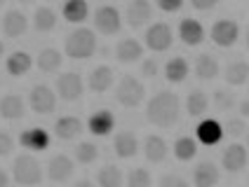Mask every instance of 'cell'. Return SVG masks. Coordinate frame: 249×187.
<instances>
[{
  "label": "cell",
  "instance_id": "6da1fadb",
  "mask_svg": "<svg viewBox=\"0 0 249 187\" xmlns=\"http://www.w3.org/2000/svg\"><path fill=\"white\" fill-rule=\"evenodd\" d=\"M181 115V98L174 92H158L146 103V120L158 129H172Z\"/></svg>",
  "mask_w": 249,
  "mask_h": 187
},
{
  "label": "cell",
  "instance_id": "7a4b0ae2",
  "mask_svg": "<svg viewBox=\"0 0 249 187\" xmlns=\"http://www.w3.org/2000/svg\"><path fill=\"white\" fill-rule=\"evenodd\" d=\"M64 52L69 59H75V61L92 59L97 54V33L92 28H75L64 42Z\"/></svg>",
  "mask_w": 249,
  "mask_h": 187
},
{
  "label": "cell",
  "instance_id": "3957f363",
  "mask_svg": "<svg viewBox=\"0 0 249 187\" xmlns=\"http://www.w3.org/2000/svg\"><path fill=\"white\" fill-rule=\"evenodd\" d=\"M14 183L24 187H36L42 183V164L31 155H19L12 164Z\"/></svg>",
  "mask_w": 249,
  "mask_h": 187
},
{
  "label": "cell",
  "instance_id": "277c9868",
  "mask_svg": "<svg viewBox=\"0 0 249 187\" xmlns=\"http://www.w3.org/2000/svg\"><path fill=\"white\" fill-rule=\"evenodd\" d=\"M143 96H146V87L134 75H124L115 87V101L124 108H139L143 103Z\"/></svg>",
  "mask_w": 249,
  "mask_h": 187
},
{
  "label": "cell",
  "instance_id": "5b68a950",
  "mask_svg": "<svg viewBox=\"0 0 249 187\" xmlns=\"http://www.w3.org/2000/svg\"><path fill=\"white\" fill-rule=\"evenodd\" d=\"M94 28L101 35H115L123 28V14L115 5H99L94 10Z\"/></svg>",
  "mask_w": 249,
  "mask_h": 187
},
{
  "label": "cell",
  "instance_id": "8992f818",
  "mask_svg": "<svg viewBox=\"0 0 249 187\" xmlns=\"http://www.w3.org/2000/svg\"><path fill=\"white\" fill-rule=\"evenodd\" d=\"M143 42L151 52H167L174 42V31L169 24L165 21H158V24H151L146 35H143Z\"/></svg>",
  "mask_w": 249,
  "mask_h": 187
},
{
  "label": "cell",
  "instance_id": "52a82bcc",
  "mask_svg": "<svg viewBox=\"0 0 249 187\" xmlns=\"http://www.w3.org/2000/svg\"><path fill=\"white\" fill-rule=\"evenodd\" d=\"M85 92V82L80 78V73H64L56 78V96L66 103H75L80 101V96Z\"/></svg>",
  "mask_w": 249,
  "mask_h": 187
},
{
  "label": "cell",
  "instance_id": "ba28073f",
  "mask_svg": "<svg viewBox=\"0 0 249 187\" xmlns=\"http://www.w3.org/2000/svg\"><path fill=\"white\" fill-rule=\"evenodd\" d=\"M28 106L36 115H50L56 108V94L47 84H36L28 94Z\"/></svg>",
  "mask_w": 249,
  "mask_h": 187
},
{
  "label": "cell",
  "instance_id": "9c48e42d",
  "mask_svg": "<svg viewBox=\"0 0 249 187\" xmlns=\"http://www.w3.org/2000/svg\"><path fill=\"white\" fill-rule=\"evenodd\" d=\"M209 38L219 47H233L237 42V38H240V26L233 19H219L212 26V31H209Z\"/></svg>",
  "mask_w": 249,
  "mask_h": 187
},
{
  "label": "cell",
  "instance_id": "30bf717a",
  "mask_svg": "<svg viewBox=\"0 0 249 187\" xmlns=\"http://www.w3.org/2000/svg\"><path fill=\"white\" fill-rule=\"evenodd\" d=\"M247 159H249L247 147L240 145V143H231L221 155V166L228 173H240L247 166Z\"/></svg>",
  "mask_w": 249,
  "mask_h": 187
},
{
  "label": "cell",
  "instance_id": "8fae6325",
  "mask_svg": "<svg viewBox=\"0 0 249 187\" xmlns=\"http://www.w3.org/2000/svg\"><path fill=\"white\" fill-rule=\"evenodd\" d=\"M153 19V5L148 0H132L124 7V21L132 28H141Z\"/></svg>",
  "mask_w": 249,
  "mask_h": 187
},
{
  "label": "cell",
  "instance_id": "7c38bea8",
  "mask_svg": "<svg viewBox=\"0 0 249 187\" xmlns=\"http://www.w3.org/2000/svg\"><path fill=\"white\" fill-rule=\"evenodd\" d=\"M75 173V164L66 155H54L47 164V178L52 183H69Z\"/></svg>",
  "mask_w": 249,
  "mask_h": 187
},
{
  "label": "cell",
  "instance_id": "4fadbf2b",
  "mask_svg": "<svg viewBox=\"0 0 249 187\" xmlns=\"http://www.w3.org/2000/svg\"><path fill=\"white\" fill-rule=\"evenodd\" d=\"M26 31H28V19L21 10H7V12H5V19H2V33H5L10 40L21 38Z\"/></svg>",
  "mask_w": 249,
  "mask_h": 187
},
{
  "label": "cell",
  "instance_id": "5bb4252c",
  "mask_svg": "<svg viewBox=\"0 0 249 187\" xmlns=\"http://www.w3.org/2000/svg\"><path fill=\"white\" fill-rule=\"evenodd\" d=\"M26 115V103L19 94H5L0 98V117L7 122H17Z\"/></svg>",
  "mask_w": 249,
  "mask_h": 187
},
{
  "label": "cell",
  "instance_id": "9a60e30c",
  "mask_svg": "<svg viewBox=\"0 0 249 187\" xmlns=\"http://www.w3.org/2000/svg\"><path fill=\"white\" fill-rule=\"evenodd\" d=\"M19 145L24 150H31V152H42L50 147V134L42 129V126H33V129H26L19 136Z\"/></svg>",
  "mask_w": 249,
  "mask_h": 187
},
{
  "label": "cell",
  "instance_id": "2e32d148",
  "mask_svg": "<svg viewBox=\"0 0 249 187\" xmlns=\"http://www.w3.org/2000/svg\"><path fill=\"white\" fill-rule=\"evenodd\" d=\"M221 178V171L214 161H200L193 169V185L195 187H216Z\"/></svg>",
  "mask_w": 249,
  "mask_h": 187
},
{
  "label": "cell",
  "instance_id": "e0dca14e",
  "mask_svg": "<svg viewBox=\"0 0 249 187\" xmlns=\"http://www.w3.org/2000/svg\"><path fill=\"white\" fill-rule=\"evenodd\" d=\"M113 82H115V70L111 66H97L92 73H89V78H87V87L92 89V92L97 94H104L108 92L113 87Z\"/></svg>",
  "mask_w": 249,
  "mask_h": 187
},
{
  "label": "cell",
  "instance_id": "ac0fdd59",
  "mask_svg": "<svg viewBox=\"0 0 249 187\" xmlns=\"http://www.w3.org/2000/svg\"><path fill=\"white\" fill-rule=\"evenodd\" d=\"M87 129H89V134L92 136H108L115 129V115H113L111 110H97V112H92V117L87 120Z\"/></svg>",
  "mask_w": 249,
  "mask_h": 187
},
{
  "label": "cell",
  "instance_id": "d6986e66",
  "mask_svg": "<svg viewBox=\"0 0 249 187\" xmlns=\"http://www.w3.org/2000/svg\"><path fill=\"white\" fill-rule=\"evenodd\" d=\"M179 38L188 47H197L205 42V26L197 19H183L179 24Z\"/></svg>",
  "mask_w": 249,
  "mask_h": 187
},
{
  "label": "cell",
  "instance_id": "ffe728a7",
  "mask_svg": "<svg viewBox=\"0 0 249 187\" xmlns=\"http://www.w3.org/2000/svg\"><path fill=\"white\" fill-rule=\"evenodd\" d=\"M167 155H169V147H167V140L162 136L158 134L146 136V140H143V157L146 159L151 164H160V161L167 159Z\"/></svg>",
  "mask_w": 249,
  "mask_h": 187
},
{
  "label": "cell",
  "instance_id": "44dd1931",
  "mask_svg": "<svg viewBox=\"0 0 249 187\" xmlns=\"http://www.w3.org/2000/svg\"><path fill=\"white\" fill-rule=\"evenodd\" d=\"M83 134V120L75 115H66L59 117L54 124V136L59 140H75L78 136Z\"/></svg>",
  "mask_w": 249,
  "mask_h": 187
},
{
  "label": "cell",
  "instance_id": "7402d4cb",
  "mask_svg": "<svg viewBox=\"0 0 249 187\" xmlns=\"http://www.w3.org/2000/svg\"><path fill=\"white\" fill-rule=\"evenodd\" d=\"M223 134H226V129L216 120H202L197 124V129H195V136H197V140L202 145H216V143H221Z\"/></svg>",
  "mask_w": 249,
  "mask_h": 187
},
{
  "label": "cell",
  "instance_id": "603a6c76",
  "mask_svg": "<svg viewBox=\"0 0 249 187\" xmlns=\"http://www.w3.org/2000/svg\"><path fill=\"white\" fill-rule=\"evenodd\" d=\"M141 56H143V45L134 38H123L115 45V59L120 63H137Z\"/></svg>",
  "mask_w": 249,
  "mask_h": 187
},
{
  "label": "cell",
  "instance_id": "cb8c5ba5",
  "mask_svg": "<svg viewBox=\"0 0 249 187\" xmlns=\"http://www.w3.org/2000/svg\"><path fill=\"white\" fill-rule=\"evenodd\" d=\"M113 150L120 159H132L139 152V138L132 131H120L113 138Z\"/></svg>",
  "mask_w": 249,
  "mask_h": 187
},
{
  "label": "cell",
  "instance_id": "d4e9b609",
  "mask_svg": "<svg viewBox=\"0 0 249 187\" xmlns=\"http://www.w3.org/2000/svg\"><path fill=\"white\" fill-rule=\"evenodd\" d=\"M188 73H191V66L183 56H174L165 63V80L172 82V84H181L188 78Z\"/></svg>",
  "mask_w": 249,
  "mask_h": 187
},
{
  "label": "cell",
  "instance_id": "484cf974",
  "mask_svg": "<svg viewBox=\"0 0 249 187\" xmlns=\"http://www.w3.org/2000/svg\"><path fill=\"white\" fill-rule=\"evenodd\" d=\"M33 66V61H31V54L26 52H12L7 56V61H5V70L12 75V78H21V75H26L28 70Z\"/></svg>",
  "mask_w": 249,
  "mask_h": 187
},
{
  "label": "cell",
  "instance_id": "4316f807",
  "mask_svg": "<svg viewBox=\"0 0 249 187\" xmlns=\"http://www.w3.org/2000/svg\"><path fill=\"white\" fill-rule=\"evenodd\" d=\"M193 70H195V75H197V80H214L221 68H219V61L212 54H200L195 59Z\"/></svg>",
  "mask_w": 249,
  "mask_h": 187
},
{
  "label": "cell",
  "instance_id": "83f0119b",
  "mask_svg": "<svg viewBox=\"0 0 249 187\" xmlns=\"http://www.w3.org/2000/svg\"><path fill=\"white\" fill-rule=\"evenodd\" d=\"M61 14L69 24H83L89 14V5L85 0H69L61 5Z\"/></svg>",
  "mask_w": 249,
  "mask_h": 187
},
{
  "label": "cell",
  "instance_id": "f1b7e54d",
  "mask_svg": "<svg viewBox=\"0 0 249 187\" xmlns=\"http://www.w3.org/2000/svg\"><path fill=\"white\" fill-rule=\"evenodd\" d=\"M36 63H38V68H40L42 73H56L61 68V63H64V56L54 47H45V49H40Z\"/></svg>",
  "mask_w": 249,
  "mask_h": 187
},
{
  "label": "cell",
  "instance_id": "f546056e",
  "mask_svg": "<svg viewBox=\"0 0 249 187\" xmlns=\"http://www.w3.org/2000/svg\"><path fill=\"white\" fill-rule=\"evenodd\" d=\"M223 78H226V82H228L231 87H242V84H247L249 63L247 61H233V63H228V66H226V73H223Z\"/></svg>",
  "mask_w": 249,
  "mask_h": 187
},
{
  "label": "cell",
  "instance_id": "4dcf8cb0",
  "mask_svg": "<svg viewBox=\"0 0 249 187\" xmlns=\"http://www.w3.org/2000/svg\"><path fill=\"white\" fill-rule=\"evenodd\" d=\"M209 110V98L205 92H200V89H193V92H188L186 96V112L191 115V117H202L205 112Z\"/></svg>",
  "mask_w": 249,
  "mask_h": 187
},
{
  "label": "cell",
  "instance_id": "1f68e13d",
  "mask_svg": "<svg viewBox=\"0 0 249 187\" xmlns=\"http://www.w3.org/2000/svg\"><path fill=\"white\" fill-rule=\"evenodd\" d=\"M33 28L40 31V33H50L56 28V12L47 5H40L36 14H33Z\"/></svg>",
  "mask_w": 249,
  "mask_h": 187
},
{
  "label": "cell",
  "instance_id": "d6a6232c",
  "mask_svg": "<svg viewBox=\"0 0 249 187\" xmlns=\"http://www.w3.org/2000/svg\"><path fill=\"white\" fill-rule=\"evenodd\" d=\"M172 152H174V157L179 161H191L195 159V155H197V140L191 138V136H181L174 140V147H172Z\"/></svg>",
  "mask_w": 249,
  "mask_h": 187
},
{
  "label": "cell",
  "instance_id": "836d02e7",
  "mask_svg": "<svg viewBox=\"0 0 249 187\" xmlns=\"http://www.w3.org/2000/svg\"><path fill=\"white\" fill-rule=\"evenodd\" d=\"M123 180H124V175L115 164H108V166L99 169V173H97L99 187H123Z\"/></svg>",
  "mask_w": 249,
  "mask_h": 187
},
{
  "label": "cell",
  "instance_id": "e575fe53",
  "mask_svg": "<svg viewBox=\"0 0 249 187\" xmlns=\"http://www.w3.org/2000/svg\"><path fill=\"white\" fill-rule=\"evenodd\" d=\"M127 187H153V175L148 169H132L127 173Z\"/></svg>",
  "mask_w": 249,
  "mask_h": 187
},
{
  "label": "cell",
  "instance_id": "d590c367",
  "mask_svg": "<svg viewBox=\"0 0 249 187\" xmlns=\"http://www.w3.org/2000/svg\"><path fill=\"white\" fill-rule=\"evenodd\" d=\"M212 101H214L216 110H221V112H228V110H233V108L237 106L235 94L228 92V89H216L214 96H212Z\"/></svg>",
  "mask_w": 249,
  "mask_h": 187
},
{
  "label": "cell",
  "instance_id": "8d00e7d4",
  "mask_svg": "<svg viewBox=\"0 0 249 187\" xmlns=\"http://www.w3.org/2000/svg\"><path fill=\"white\" fill-rule=\"evenodd\" d=\"M99 157L97 143H78L75 147V161L78 164H94Z\"/></svg>",
  "mask_w": 249,
  "mask_h": 187
},
{
  "label": "cell",
  "instance_id": "74e56055",
  "mask_svg": "<svg viewBox=\"0 0 249 187\" xmlns=\"http://www.w3.org/2000/svg\"><path fill=\"white\" fill-rule=\"evenodd\" d=\"M223 129H226V134L233 136V138H240V136H245L249 131L247 124H245V120H242V117H233V120H228Z\"/></svg>",
  "mask_w": 249,
  "mask_h": 187
},
{
  "label": "cell",
  "instance_id": "f35d334b",
  "mask_svg": "<svg viewBox=\"0 0 249 187\" xmlns=\"http://www.w3.org/2000/svg\"><path fill=\"white\" fill-rule=\"evenodd\" d=\"M160 187H191V183L177 173H165L160 175Z\"/></svg>",
  "mask_w": 249,
  "mask_h": 187
},
{
  "label": "cell",
  "instance_id": "ab89813d",
  "mask_svg": "<svg viewBox=\"0 0 249 187\" xmlns=\"http://www.w3.org/2000/svg\"><path fill=\"white\" fill-rule=\"evenodd\" d=\"M139 73H141L143 78L153 80V78H158V73H160V63H158L155 59H143V63H141V68H139Z\"/></svg>",
  "mask_w": 249,
  "mask_h": 187
},
{
  "label": "cell",
  "instance_id": "60d3db41",
  "mask_svg": "<svg viewBox=\"0 0 249 187\" xmlns=\"http://www.w3.org/2000/svg\"><path fill=\"white\" fill-rule=\"evenodd\" d=\"M14 150V138L7 131H0V157H7Z\"/></svg>",
  "mask_w": 249,
  "mask_h": 187
},
{
  "label": "cell",
  "instance_id": "b9f144b4",
  "mask_svg": "<svg viewBox=\"0 0 249 187\" xmlns=\"http://www.w3.org/2000/svg\"><path fill=\"white\" fill-rule=\"evenodd\" d=\"M181 7H183V0H158L160 12H179Z\"/></svg>",
  "mask_w": 249,
  "mask_h": 187
},
{
  "label": "cell",
  "instance_id": "7bdbcfd3",
  "mask_svg": "<svg viewBox=\"0 0 249 187\" xmlns=\"http://www.w3.org/2000/svg\"><path fill=\"white\" fill-rule=\"evenodd\" d=\"M191 5H193V10H197V12H209V10H214V7H216V2H214V0H193Z\"/></svg>",
  "mask_w": 249,
  "mask_h": 187
},
{
  "label": "cell",
  "instance_id": "ee69618b",
  "mask_svg": "<svg viewBox=\"0 0 249 187\" xmlns=\"http://www.w3.org/2000/svg\"><path fill=\"white\" fill-rule=\"evenodd\" d=\"M237 110H240L242 117H249V101H240V103H237Z\"/></svg>",
  "mask_w": 249,
  "mask_h": 187
},
{
  "label": "cell",
  "instance_id": "f6af8a7d",
  "mask_svg": "<svg viewBox=\"0 0 249 187\" xmlns=\"http://www.w3.org/2000/svg\"><path fill=\"white\" fill-rule=\"evenodd\" d=\"M0 187H10V173L5 169H0Z\"/></svg>",
  "mask_w": 249,
  "mask_h": 187
},
{
  "label": "cell",
  "instance_id": "bcb514c9",
  "mask_svg": "<svg viewBox=\"0 0 249 187\" xmlns=\"http://www.w3.org/2000/svg\"><path fill=\"white\" fill-rule=\"evenodd\" d=\"M73 187H97V185H94L89 178H80V180H78V183H75Z\"/></svg>",
  "mask_w": 249,
  "mask_h": 187
},
{
  "label": "cell",
  "instance_id": "7dc6e473",
  "mask_svg": "<svg viewBox=\"0 0 249 187\" xmlns=\"http://www.w3.org/2000/svg\"><path fill=\"white\" fill-rule=\"evenodd\" d=\"M0 56H2V42H0Z\"/></svg>",
  "mask_w": 249,
  "mask_h": 187
},
{
  "label": "cell",
  "instance_id": "c3c4849f",
  "mask_svg": "<svg viewBox=\"0 0 249 187\" xmlns=\"http://www.w3.org/2000/svg\"><path fill=\"white\" fill-rule=\"evenodd\" d=\"M247 47H249V31H247Z\"/></svg>",
  "mask_w": 249,
  "mask_h": 187
},
{
  "label": "cell",
  "instance_id": "681fc988",
  "mask_svg": "<svg viewBox=\"0 0 249 187\" xmlns=\"http://www.w3.org/2000/svg\"><path fill=\"white\" fill-rule=\"evenodd\" d=\"M247 147H249V131H247Z\"/></svg>",
  "mask_w": 249,
  "mask_h": 187
},
{
  "label": "cell",
  "instance_id": "f907efd6",
  "mask_svg": "<svg viewBox=\"0 0 249 187\" xmlns=\"http://www.w3.org/2000/svg\"><path fill=\"white\" fill-rule=\"evenodd\" d=\"M0 7H2V0H0Z\"/></svg>",
  "mask_w": 249,
  "mask_h": 187
}]
</instances>
